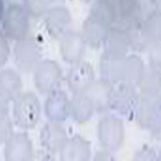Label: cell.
Here are the masks:
<instances>
[{"instance_id":"6da1fadb","label":"cell","mask_w":161,"mask_h":161,"mask_svg":"<svg viewBox=\"0 0 161 161\" xmlns=\"http://www.w3.org/2000/svg\"><path fill=\"white\" fill-rule=\"evenodd\" d=\"M40 104L33 93H21L15 100L13 117L15 123L22 129H31L38 123Z\"/></svg>"},{"instance_id":"7a4b0ae2","label":"cell","mask_w":161,"mask_h":161,"mask_svg":"<svg viewBox=\"0 0 161 161\" xmlns=\"http://www.w3.org/2000/svg\"><path fill=\"white\" fill-rule=\"evenodd\" d=\"M4 35L11 40H20L27 37L29 21L25 10L19 4H11L4 14L3 23Z\"/></svg>"},{"instance_id":"3957f363","label":"cell","mask_w":161,"mask_h":161,"mask_svg":"<svg viewBox=\"0 0 161 161\" xmlns=\"http://www.w3.org/2000/svg\"><path fill=\"white\" fill-rule=\"evenodd\" d=\"M111 87L109 105L122 115H128L133 111L136 103V94L131 83L117 81Z\"/></svg>"},{"instance_id":"277c9868","label":"cell","mask_w":161,"mask_h":161,"mask_svg":"<svg viewBox=\"0 0 161 161\" xmlns=\"http://www.w3.org/2000/svg\"><path fill=\"white\" fill-rule=\"evenodd\" d=\"M98 138L103 147L109 150L119 148L124 139V126L120 119L114 117L103 119L99 123Z\"/></svg>"},{"instance_id":"5b68a950","label":"cell","mask_w":161,"mask_h":161,"mask_svg":"<svg viewBox=\"0 0 161 161\" xmlns=\"http://www.w3.org/2000/svg\"><path fill=\"white\" fill-rule=\"evenodd\" d=\"M61 71L53 60H44L38 63L35 69V85L42 93L54 91L60 81Z\"/></svg>"},{"instance_id":"8992f818","label":"cell","mask_w":161,"mask_h":161,"mask_svg":"<svg viewBox=\"0 0 161 161\" xmlns=\"http://www.w3.org/2000/svg\"><path fill=\"white\" fill-rule=\"evenodd\" d=\"M40 49L32 39L18 40L14 48V58L16 66L23 72H29L36 68L40 59Z\"/></svg>"},{"instance_id":"52a82bcc","label":"cell","mask_w":161,"mask_h":161,"mask_svg":"<svg viewBox=\"0 0 161 161\" xmlns=\"http://www.w3.org/2000/svg\"><path fill=\"white\" fill-rule=\"evenodd\" d=\"M111 26L107 19L90 13L83 25V37L91 46L98 47L106 41Z\"/></svg>"},{"instance_id":"ba28073f","label":"cell","mask_w":161,"mask_h":161,"mask_svg":"<svg viewBox=\"0 0 161 161\" xmlns=\"http://www.w3.org/2000/svg\"><path fill=\"white\" fill-rule=\"evenodd\" d=\"M4 154L6 160H31L33 157V149L28 136L24 133L12 135L6 141Z\"/></svg>"},{"instance_id":"9c48e42d","label":"cell","mask_w":161,"mask_h":161,"mask_svg":"<svg viewBox=\"0 0 161 161\" xmlns=\"http://www.w3.org/2000/svg\"><path fill=\"white\" fill-rule=\"evenodd\" d=\"M130 43V36L127 31L120 28H113L105 41V57L112 59L123 58L128 52Z\"/></svg>"},{"instance_id":"30bf717a","label":"cell","mask_w":161,"mask_h":161,"mask_svg":"<svg viewBox=\"0 0 161 161\" xmlns=\"http://www.w3.org/2000/svg\"><path fill=\"white\" fill-rule=\"evenodd\" d=\"M45 113L54 123L62 122L67 118L69 114V102L64 92L55 90L49 93L45 103Z\"/></svg>"},{"instance_id":"8fae6325","label":"cell","mask_w":161,"mask_h":161,"mask_svg":"<svg viewBox=\"0 0 161 161\" xmlns=\"http://www.w3.org/2000/svg\"><path fill=\"white\" fill-rule=\"evenodd\" d=\"M86 46L84 37L77 32H67L62 36L60 53L66 62L77 63L82 56Z\"/></svg>"},{"instance_id":"7c38bea8","label":"cell","mask_w":161,"mask_h":161,"mask_svg":"<svg viewBox=\"0 0 161 161\" xmlns=\"http://www.w3.org/2000/svg\"><path fill=\"white\" fill-rule=\"evenodd\" d=\"M65 130L57 123L47 124L41 131V143L51 152H60L68 142Z\"/></svg>"},{"instance_id":"4fadbf2b","label":"cell","mask_w":161,"mask_h":161,"mask_svg":"<svg viewBox=\"0 0 161 161\" xmlns=\"http://www.w3.org/2000/svg\"><path fill=\"white\" fill-rule=\"evenodd\" d=\"M94 73L88 63H77L69 72L68 83L75 93H81L93 83Z\"/></svg>"},{"instance_id":"5bb4252c","label":"cell","mask_w":161,"mask_h":161,"mask_svg":"<svg viewBox=\"0 0 161 161\" xmlns=\"http://www.w3.org/2000/svg\"><path fill=\"white\" fill-rule=\"evenodd\" d=\"M71 22L69 11L64 8H53L46 17V28L52 36L58 38L67 33V29Z\"/></svg>"},{"instance_id":"9a60e30c","label":"cell","mask_w":161,"mask_h":161,"mask_svg":"<svg viewBox=\"0 0 161 161\" xmlns=\"http://www.w3.org/2000/svg\"><path fill=\"white\" fill-rule=\"evenodd\" d=\"M22 82L18 73L11 69L0 71V97L9 102L21 94Z\"/></svg>"},{"instance_id":"2e32d148","label":"cell","mask_w":161,"mask_h":161,"mask_svg":"<svg viewBox=\"0 0 161 161\" xmlns=\"http://www.w3.org/2000/svg\"><path fill=\"white\" fill-rule=\"evenodd\" d=\"M90 143L80 136L68 140L60 151L62 160H88L90 157Z\"/></svg>"},{"instance_id":"e0dca14e","label":"cell","mask_w":161,"mask_h":161,"mask_svg":"<svg viewBox=\"0 0 161 161\" xmlns=\"http://www.w3.org/2000/svg\"><path fill=\"white\" fill-rule=\"evenodd\" d=\"M94 110L95 106L91 99L82 92L75 93V96L69 103V114L78 123L88 121Z\"/></svg>"},{"instance_id":"ac0fdd59","label":"cell","mask_w":161,"mask_h":161,"mask_svg":"<svg viewBox=\"0 0 161 161\" xmlns=\"http://www.w3.org/2000/svg\"><path fill=\"white\" fill-rule=\"evenodd\" d=\"M110 90L111 87L109 85L108 80H103L93 82L82 93L91 99L95 109H103L108 106L110 103Z\"/></svg>"},{"instance_id":"d6986e66","label":"cell","mask_w":161,"mask_h":161,"mask_svg":"<svg viewBox=\"0 0 161 161\" xmlns=\"http://www.w3.org/2000/svg\"><path fill=\"white\" fill-rule=\"evenodd\" d=\"M142 73V63L135 56L124 57L121 64V80L130 82L139 78Z\"/></svg>"},{"instance_id":"ffe728a7","label":"cell","mask_w":161,"mask_h":161,"mask_svg":"<svg viewBox=\"0 0 161 161\" xmlns=\"http://www.w3.org/2000/svg\"><path fill=\"white\" fill-rule=\"evenodd\" d=\"M27 11L33 17H40L48 8V0H23Z\"/></svg>"},{"instance_id":"44dd1931","label":"cell","mask_w":161,"mask_h":161,"mask_svg":"<svg viewBox=\"0 0 161 161\" xmlns=\"http://www.w3.org/2000/svg\"><path fill=\"white\" fill-rule=\"evenodd\" d=\"M12 135L13 127L10 118L0 120V143L6 142Z\"/></svg>"},{"instance_id":"7402d4cb","label":"cell","mask_w":161,"mask_h":161,"mask_svg":"<svg viewBox=\"0 0 161 161\" xmlns=\"http://www.w3.org/2000/svg\"><path fill=\"white\" fill-rule=\"evenodd\" d=\"M10 56V46L5 36L0 31V67L7 63Z\"/></svg>"},{"instance_id":"603a6c76","label":"cell","mask_w":161,"mask_h":161,"mask_svg":"<svg viewBox=\"0 0 161 161\" xmlns=\"http://www.w3.org/2000/svg\"><path fill=\"white\" fill-rule=\"evenodd\" d=\"M9 118V107L8 102L0 97V120Z\"/></svg>"},{"instance_id":"cb8c5ba5","label":"cell","mask_w":161,"mask_h":161,"mask_svg":"<svg viewBox=\"0 0 161 161\" xmlns=\"http://www.w3.org/2000/svg\"><path fill=\"white\" fill-rule=\"evenodd\" d=\"M4 14H5V9H4L3 0H0V22L3 19Z\"/></svg>"},{"instance_id":"d4e9b609","label":"cell","mask_w":161,"mask_h":161,"mask_svg":"<svg viewBox=\"0 0 161 161\" xmlns=\"http://www.w3.org/2000/svg\"><path fill=\"white\" fill-rule=\"evenodd\" d=\"M154 4H156L158 6H161V0H151Z\"/></svg>"},{"instance_id":"484cf974","label":"cell","mask_w":161,"mask_h":161,"mask_svg":"<svg viewBox=\"0 0 161 161\" xmlns=\"http://www.w3.org/2000/svg\"><path fill=\"white\" fill-rule=\"evenodd\" d=\"M49 1H51V2H62V1H64V0H49Z\"/></svg>"},{"instance_id":"4316f807","label":"cell","mask_w":161,"mask_h":161,"mask_svg":"<svg viewBox=\"0 0 161 161\" xmlns=\"http://www.w3.org/2000/svg\"><path fill=\"white\" fill-rule=\"evenodd\" d=\"M84 1H86V2H90L92 0H84Z\"/></svg>"}]
</instances>
